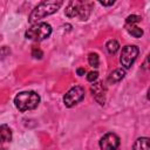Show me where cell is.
Wrapping results in <instances>:
<instances>
[{"instance_id":"cell-1","label":"cell","mask_w":150,"mask_h":150,"mask_svg":"<svg viewBox=\"0 0 150 150\" xmlns=\"http://www.w3.org/2000/svg\"><path fill=\"white\" fill-rule=\"evenodd\" d=\"M61 5H62V1H60V0H57V1L56 0H46V1L40 2L29 14V18H28L29 23H32V25L39 23V21L42 20L43 18L55 13L61 7Z\"/></svg>"},{"instance_id":"cell-2","label":"cell","mask_w":150,"mask_h":150,"mask_svg":"<svg viewBox=\"0 0 150 150\" xmlns=\"http://www.w3.org/2000/svg\"><path fill=\"white\" fill-rule=\"evenodd\" d=\"M93 4L89 1L73 0L69 1L66 7V15L68 18H79L80 20H87L91 13Z\"/></svg>"},{"instance_id":"cell-3","label":"cell","mask_w":150,"mask_h":150,"mask_svg":"<svg viewBox=\"0 0 150 150\" xmlns=\"http://www.w3.org/2000/svg\"><path fill=\"white\" fill-rule=\"evenodd\" d=\"M15 107L20 111L35 109L40 103V96L35 91H21L14 98Z\"/></svg>"},{"instance_id":"cell-4","label":"cell","mask_w":150,"mask_h":150,"mask_svg":"<svg viewBox=\"0 0 150 150\" xmlns=\"http://www.w3.org/2000/svg\"><path fill=\"white\" fill-rule=\"evenodd\" d=\"M52 34V27L50 25L46 22H39L33 25L30 28H28L25 33L26 39L32 41H42L47 39Z\"/></svg>"},{"instance_id":"cell-5","label":"cell","mask_w":150,"mask_h":150,"mask_svg":"<svg viewBox=\"0 0 150 150\" xmlns=\"http://www.w3.org/2000/svg\"><path fill=\"white\" fill-rule=\"evenodd\" d=\"M83 97H84V89L80 86H75L66 93V95L63 96V103L66 107L70 108L77 104L79 102H81Z\"/></svg>"},{"instance_id":"cell-6","label":"cell","mask_w":150,"mask_h":150,"mask_svg":"<svg viewBox=\"0 0 150 150\" xmlns=\"http://www.w3.org/2000/svg\"><path fill=\"white\" fill-rule=\"evenodd\" d=\"M138 53H139V49L136 46H125V47H123L122 53H121V57H120V61H121L122 66L125 69H129L132 66V63L135 62V60L137 59Z\"/></svg>"},{"instance_id":"cell-7","label":"cell","mask_w":150,"mask_h":150,"mask_svg":"<svg viewBox=\"0 0 150 150\" xmlns=\"http://www.w3.org/2000/svg\"><path fill=\"white\" fill-rule=\"evenodd\" d=\"M118 145H120V137L114 132H108L100 139L101 150H116Z\"/></svg>"},{"instance_id":"cell-8","label":"cell","mask_w":150,"mask_h":150,"mask_svg":"<svg viewBox=\"0 0 150 150\" xmlns=\"http://www.w3.org/2000/svg\"><path fill=\"white\" fill-rule=\"evenodd\" d=\"M91 93L94 98L101 104L103 105L105 102V88L103 87L102 82H96L91 86Z\"/></svg>"},{"instance_id":"cell-9","label":"cell","mask_w":150,"mask_h":150,"mask_svg":"<svg viewBox=\"0 0 150 150\" xmlns=\"http://www.w3.org/2000/svg\"><path fill=\"white\" fill-rule=\"evenodd\" d=\"M124 75H125V71H124L123 69H121V68L115 69V70L108 76V83L114 84V83H116V82H120V81L124 77Z\"/></svg>"},{"instance_id":"cell-10","label":"cell","mask_w":150,"mask_h":150,"mask_svg":"<svg viewBox=\"0 0 150 150\" xmlns=\"http://www.w3.org/2000/svg\"><path fill=\"white\" fill-rule=\"evenodd\" d=\"M12 139V130L7 124L0 125V143L9 142Z\"/></svg>"},{"instance_id":"cell-11","label":"cell","mask_w":150,"mask_h":150,"mask_svg":"<svg viewBox=\"0 0 150 150\" xmlns=\"http://www.w3.org/2000/svg\"><path fill=\"white\" fill-rule=\"evenodd\" d=\"M134 150H149V138L148 137H139L134 143Z\"/></svg>"},{"instance_id":"cell-12","label":"cell","mask_w":150,"mask_h":150,"mask_svg":"<svg viewBox=\"0 0 150 150\" xmlns=\"http://www.w3.org/2000/svg\"><path fill=\"white\" fill-rule=\"evenodd\" d=\"M125 29L128 30V33L130 35H132L134 38H141L143 35V30L142 28H139L136 25H125Z\"/></svg>"},{"instance_id":"cell-13","label":"cell","mask_w":150,"mask_h":150,"mask_svg":"<svg viewBox=\"0 0 150 150\" xmlns=\"http://www.w3.org/2000/svg\"><path fill=\"white\" fill-rule=\"evenodd\" d=\"M120 48V45L116 40H109L107 42V50L110 53V54H115Z\"/></svg>"},{"instance_id":"cell-14","label":"cell","mask_w":150,"mask_h":150,"mask_svg":"<svg viewBox=\"0 0 150 150\" xmlns=\"http://www.w3.org/2000/svg\"><path fill=\"white\" fill-rule=\"evenodd\" d=\"M88 62L91 67L94 68H97L98 67V63H100V59H98V55L96 53H90L89 56H88Z\"/></svg>"},{"instance_id":"cell-15","label":"cell","mask_w":150,"mask_h":150,"mask_svg":"<svg viewBox=\"0 0 150 150\" xmlns=\"http://www.w3.org/2000/svg\"><path fill=\"white\" fill-rule=\"evenodd\" d=\"M141 16L139 15H135V14H132V15H129L127 19H125V25H136V23H138L139 21H141Z\"/></svg>"},{"instance_id":"cell-16","label":"cell","mask_w":150,"mask_h":150,"mask_svg":"<svg viewBox=\"0 0 150 150\" xmlns=\"http://www.w3.org/2000/svg\"><path fill=\"white\" fill-rule=\"evenodd\" d=\"M32 56L35 57V59H41L43 56V53L41 52V49H39L36 47H33L32 48Z\"/></svg>"},{"instance_id":"cell-17","label":"cell","mask_w":150,"mask_h":150,"mask_svg":"<svg viewBox=\"0 0 150 150\" xmlns=\"http://www.w3.org/2000/svg\"><path fill=\"white\" fill-rule=\"evenodd\" d=\"M97 77H98V73H97V71H90V73L87 75V80H88L89 82H94Z\"/></svg>"},{"instance_id":"cell-18","label":"cell","mask_w":150,"mask_h":150,"mask_svg":"<svg viewBox=\"0 0 150 150\" xmlns=\"http://www.w3.org/2000/svg\"><path fill=\"white\" fill-rule=\"evenodd\" d=\"M100 4L102 6H112L115 4V1H109V2H104V1H100Z\"/></svg>"},{"instance_id":"cell-19","label":"cell","mask_w":150,"mask_h":150,"mask_svg":"<svg viewBox=\"0 0 150 150\" xmlns=\"http://www.w3.org/2000/svg\"><path fill=\"white\" fill-rule=\"evenodd\" d=\"M84 73H86L84 68H79V69H77V75H79V76H82V75H84Z\"/></svg>"}]
</instances>
